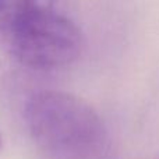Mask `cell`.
<instances>
[{
  "label": "cell",
  "mask_w": 159,
  "mask_h": 159,
  "mask_svg": "<svg viewBox=\"0 0 159 159\" xmlns=\"http://www.w3.org/2000/svg\"><path fill=\"white\" fill-rule=\"evenodd\" d=\"M24 117L34 144L46 159H113V144L91 105L63 91L30 96Z\"/></svg>",
  "instance_id": "6da1fadb"
},
{
  "label": "cell",
  "mask_w": 159,
  "mask_h": 159,
  "mask_svg": "<svg viewBox=\"0 0 159 159\" xmlns=\"http://www.w3.org/2000/svg\"><path fill=\"white\" fill-rule=\"evenodd\" d=\"M0 50L31 69L55 70L78 59L82 35L52 3L0 0Z\"/></svg>",
  "instance_id": "7a4b0ae2"
},
{
  "label": "cell",
  "mask_w": 159,
  "mask_h": 159,
  "mask_svg": "<svg viewBox=\"0 0 159 159\" xmlns=\"http://www.w3.org/2000/svg\"><path fill=\"white\" fill-rule=\"evenodd\" d=\"M0 145H2V137H0Z\"/></svg>",
  "instance_id": "3957f363"
}]
</instances>
